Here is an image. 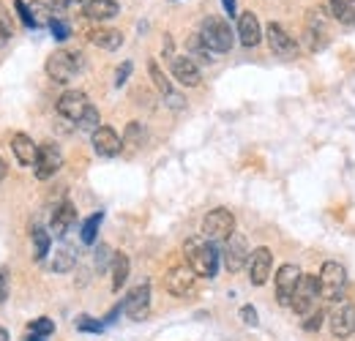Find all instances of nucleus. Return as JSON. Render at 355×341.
Instances as JSON below:
<instances>
[{
    "label": "nucleus",
    "instance_id": "f704fd0d",
    "mask_svg": "<svg viewBox=\"0 0 355 341\" xmlns=\"http://www.w3.org/2000/svg\"><path fill=\"white\" fill-rule=\"evenodd\" d=\"M123 142H129V145H134V148L142 142V128H139V123H137V121H132V123H129V128H126V139H123Z\"/></svg>",
    "mask_w": 355,
    "mask_h": 341
},
{
    "label": "nucleus",
    "instance_id": "f03ea898",
    "mask_svg": "<svg viewBox=\"0 0 355 341\" xmlns=\"http://www.w3.org/2000/svg\"><path fill=\"white\" fill-rule=\"evenodd\" d=\"M44 69H46V74H49L52 82L66 85V82H71V80L77 77V71L83 69V55H80V52L58 49V52H52V55L46 58Z\"/></svg>",
    "mask_w": 355,
    "mask_h": 341
},
{
    "label": "nucleus",
    "instance_id": "e433bc0d",
    "mask_svg": "<svg viewBox=\"0 0 355 341\" xmlns=\"http://www.w3.org/2000/svg\"><path fill=\"white\" fill-rule=\"evenodd\" d=\"M8 268H0V303L8 300Z\"/></svg>",
    "mask_w": 355,
    "mask_h": 341
},
{
    "label": "nucleus",
    "instance_id": "b1692460",
    "mask_svg": "<svg viewBox=\"0 0 355 341\" xmlns=\"http://www.w3.org/2000/svg\"><path fill=\"white\" fill-rule=\"evenodd\" d=\"M129 279V256L123 252H115L112 254V290L118 292Z\"/></svg>",
    "mask_w": 355,
    "mask_h": 341
},
{
    "label": "nucleus",
    "instance_id": "79ce46f5",
    "mask_svg": "<svg viewBox=\"0 0 355 341\" xmlns=\"http://www.w3.org/2000/svg\"><path fill=\"white\" fill-rule=\"evenodd\" d=\"M8 39H11V30H8V28H3V25H0V49H3V46H6V44H8Z\"/></svg>",
    "mask_w": 355,
    "mask_h": 341
},
{
    "label": "nucleus",
    "instance_id": "a878e982",
    "mask_svg": "<svg viewBox=\"0 0 355 341\" xmlns=\"http://www.w3.org/2000/svg\"><path fill=\"white\" fill-rule=\"evenodd\" d=\"M74 265H77V254H74L69 246H60V249L52 254V270H55V273H69Z\"/></svg>",
    "mask_w": 355,
    "mask_h": 341
},
{
    "label": "nucleus",
    "instance_id": "1a4fd4ad",
    "mask_svg": "<svg viewBox=\"0 0 355 341\" xmlns=\"http://www.w3.org/2000/svg\"><path fill=\"white\" fill-rule=\"evenodd\" d=\"M301 276L304 273L298 270V265H290V262L276 270V300L282 306H290L293 303V295H295V287H298Z\"/></svg>",
    "mask_w": 355,
    "mask_h": 341
},
{
    "label": "nucleus",
    "instance_id": "f257e3e1",
    "mask_svg": "<svg viewBox=\"0 0 355 341\" xmlns=\"http://www.w3.org/2000/svg\"><path fill=\"white\" fill-rule=\"evenodd\" d=\"M183 254H186L189 268H191L197 276H202V279H214V276H216V270H219V252H216V246H214L211 241H205L202 235H200V238H189V241L183 243Z\"/></svg>",
    "mask_w": 355,
    "mask_h": 341
},
{
    "label": "nucleus",
    "instance_id": "2f4dec72",
    "mask_svg": "<svg viewBox=\"0 0 355 341\" xmlns=\"http://www.w3.org/2000/svg\"><path fill=\"white\" fill-rule=\"evenodd\" d=\"M49 30H52L55 42H66V39L71 36V30H69V25H66L63 19H52V22H49Z\"/></svg>",
    "mask_w": 355,
    "mask_h": 341
},
{
    "label": "nucleus",
    "instance_id": "c85d7f7f",
    "mask_svg": "<svg viewBox=\"0 0 355 341\" xmlns=\"http://www.w3.org/2000/svg\"><path fill=\"white\" fill-rule=\"evenodd\" d=\"M101 218H104V213H93V216H88V218L83 221V229H80V241H83L85 246L96 243V232H98V227H101Z\"/></svg>",
    "mask_w": 355,
    "mask_h": 341
},
{
    "label": "nucleus",
    "instance_id": "bb28decb",
    "mask_svg": "<svg viewBox=\"0 0 355 341\" xmlns=\"http://www.w3.org/2000/svg\"><path fill=\"white\" fill-rule=\"evenodd\" d=\"M31 238H33V259H36V262H42V259L49 254L52 238H49V232H46L44 227H36V229L31 232Z\"/></svg>",
    "mask_w": 355,
    "mask_h": 341
},
{
    "label": "nucleus",
    "instance_id": "4468645a",
    "mask_svg": "<svg viewBox=\"0 0 355 341\" xmlns=\"http://www.w3.org/2000/svg\"><path fill=\"white\" fill-rule=\"evenodd\" d=\"M266 39L270 44V49L276 52V55H282V58H293V55H298V42L279 25V22H270L266 28Z\"/></svg>",
    "mask_w": 355,
    "mask_h": 341
},
{
    "label": "nucleus",
    "instance_id": "c756f323",
    "mask_svg": "<svg viewBox=\"0 0 355 341\" xmlns=\"http://www.w3.org/2000/svg\"><path fill=\"white\" fill-rule=\"evenodd\" d=\"M331 11L342 25H353L355 22V6L347 0H331Z\"/></svg>",
    "mask_w": 355,
    "mask_h": 341
},
{
    "label": "nucleus",
    "instance_id": "a211bd4d",
    "mask_svg": "<svg viewBox=\"0 0 355 341\" xmlns=\"http://www.w3.org/2000/svg\"><path fill=\"white\" fill-rule=\"evenodd\" d=\"M238 39H241L243 46H257V44H260L263 30H260V19H257V14L243 11V14L238 17Z\"/></svg>",
    "mask_w": 355,
    "mask_h": 341
},
{
    "label": "nucleus",
    "instance_id": "2eb2a0df",
    "mask_svg": "<svg viewBox=\"0 0 355 341\" xmlns=\"http://www.w3.org/2000/svg\"><path fill=\"white\" fill-rule=\"evenodd\" d=\"M170 69H173V77H175L180 85H186V87H197L200 85V80H202V74H200L197 63H194L189 55H173Z\"/></svg>",
    "mask_w": 355,
    "mask_h": 341
},
{
    "label": "nucleus",
    "instance_id": "4be33fe9",
    "mask_svg": "<svg viewBox=\"0 0 355 341\" xmlns=\"http://www.w3.org/2000/svg\"><path fill=\"white\" fill-rule=\"evenodd\" d=\"M88 42L101 46V49H107V52H115L123 44V33L121 30H112V28H93L88 33Z\"/></svg>",
    "mask_w": 355,
    "mask_h": 341
},
{
    "label": "nucleus",
    "instance_id": "8fccbe9b",
    "mask_svg": "<svg viewBox=\"0 0 355 341\" xmlns=\"http://www.w3.org/2000/svg\"><path fill=\"white\" fill-rule=\"evenodd\" d=\"M83 3H85V0H83Z\"/></svg>",
    "mask_w": 355,
    "mask_h": 341
},
{
    "label": "nucleus",
    "instance_id": "7ed1b4c3",
    "mask_svg": "<svg viewBox=\"0 0 355 341\" xmlns=\"http://www.w3.org/2000/svg\"><path fill=\"white\" fill-rule=\"evenodd\" d=\"M197 36L202 39V44L211 52H230L232 49V28L224 22L222 17H205Z\"/></svg>",
    "mask_w": 355,
    "mask_h": 341
},
{
    "label": "nucleus",
    "instance_id": "39448f33",
    "mask_svg": "<svg viewBox=\"0 0 355 341\" xmlns=\"http://www.w3.org/2000/svg\"><path fill=\"white\" fill-rule=\"evenodd\" d=\"M235 235V216L227 208H216L202 218V238L205 241H227Z\"/></svg>",
    "mask_w": 355,
    "mask_h": 341
},
{
    "label": "nucleus",
    "instance_id": "de8ad7c7",
    "mask_svg": "<svg viewBox=\"0 0 355 341\" xmlns=\"http://www.w3.org/2000/svg\"><path fill=\"white\" fill-rule=\"evenodd\" d=\"M0 341H8V331L6 328H0Z\"/></svg>",
    "mask_w": 355,
    "mask_h": 341
},
{
    "label": "nucleus",
    "instance_id": "f8f14e48",
    "mask_svg": "<svg viewBox=\"0 0 355 341\" xmlns=\"http://www.w3.org/2000/svg\"><path fill=\"white\" fill-rule=\"evenodd\" d=\"M90 142H93V150L98 153V156H104V159H112V156H118L121 150H123V139L118 137V131L110 126H98L93 131V137H90Z\"/></svg>",
    "mask_w": 355,
    "mask_h": 341
},
{
    "label": "nucleus",
    "instance_id": "6ab92c4d",
    "mask_svg": "<svg viewBox=\"0 0 355 341\" xmlns=\"http://www.w3.org/2000/svg\"><path fill=\"white\" fill-rule=\"evenodd\" d=\"M11 150H14V156H17V161L22 164V167H33L36 164V156H39V145L28 137V134H14L11 137Z\"/></svg>",
    "mask_w": 355,
    "mask_h": 341
},
{
    "label": "nucleus",
    "instance_id": "5701e85b",
    "mask_svg": "<svg viewBox=\"0 0 355 341\" xmlns=\"http://www.w3.org/2000/svg\"><path fill=\"white\" fill-rule=\"evenodd\" d=\"M148 71H150V80H153V85H156L159 90H162V96H164V98H170V107H175V110H180V107H183V98L173 93V85H170V80L164 77V71L159 69V63H156V60H150Z\"/></svg>",
    "mask_w": 355,
    "mask_h": 341
},
{
    "label": "nucleus",
    "instance_id": "6e6552de",
    "mask_svg": "<svg viewBox=\"0 0 355 341\" xmlns=\"http://www.w3.org/2000/svg\"><path fill=\"white\" fill-rule=\"evenodd\" d=\"M63 167V153L55 142H42L39 145V156H36V164H33V172L39 180H49L55 172Z\"/></svg>",
    "mask_w": 355,
    "mask_h": 341
},
{
    "label": "nucleus",
    "instance_id": "dca6fc26",
    "mask_svg": "<svg viewBox=\"0 0 355 341\" xmlns=\"http://www.w3.org/2000/svg\"><path fill=\"white\" fill-rule=\"evenodd\" d=\"M123 311L132 317V320H145L148 311H150V287L148 284H139L129 292V298L123 303Z\"/></svg>",
    "mask_w": 355,
    "mask_h": 341
},
{
    "label": "nucleus",
    "instance_id": "4c0bfd02",
    "mask_svg": "<svg viewBox=\"0 0 355 341\" xmlns=\"http://www.w3.org/2000/svg\"><path fill=\"white\" fill-rule=\"evenodd\" d=\"M241 320H243L249 328H254V325H257V311H254V306H243V308H241Z\"/></svg>",
    "mask_w": 355,
    "mask_h": 341
},
{
    "label": "nucleus",
    "instance_id": "412c9836",
    "mask_svg": "<svg viewBox=\"0 0 355 341\" xmlns=\"http://www.w3.org/2000/svg\"><path fill=\"white\" fill-rule=\"evenodd\" d=\"M74 221H77V208L71 205V202H60L55 211H52V235H58V238H63L71 227H74Z\"/></svg>",
    "mask_w": 355,
    "mask_h": 341
},
{
    "label": "nucleus",
    "instance_id": "9d476101",
    "mask_svg": "<svg viewBox=\"0 0 355 341\" xmlns=\"http://www.w3.org/2000/svg\"><path fill=\"white\" fill-rule=\"evenodd\" d=\"M227 246H224V265H227V270L230 273H238V270H243V265H249V246H246V238L243 235H232V238H227L224 241Z\"/></svg>",
    "mask_w": 355,
    "mask_h": 341
},
{
    "label": "nucleus",
    "instance_id": "473e14b6",
    "mask_svg": "<svg viewBox=\"0 0 355 341\" xmlns=\"http://www.w3.org/2000/svg\"><path fill=\"white\" fill-rule=\"evenodd\" d=\"M77 331H85V333H101V331H104V322H96L93 317H80V320H77Z\"/></svg>",
    "mask_w": 355,
    "mask_h": 341
},
{
    "label": "nucleus",
    "instance_id": "cd10ccee",
    "mask_svg": "<svg viewBox=\"0 0 355 341\" xmlns=\"http://www.w3.org/2000/svg\"><path fill=\"white\" fill-rule=\"evenodd\" d=\"M28 8H31V19H33V28H49V22L55 19V17H52V6H46V3H39V0H33Z\"/></svg>",
    "mask_w": 355,
    "mask_h": 341
},
{
    "label": "nucleus",
    "instance_id": "f3484780",
    "mask_svg": "<svg viewBox=\"0 0 355 341\" xmlns=\"http://www.w3.org/2000/svg\"><path fill=\"white\" fill-rule=\"evenodd\" d=\"M328 325H331V333L336 339H347L355 333V308L353 306H342L336 311H331L328 317Z\"/></svg>",
    "mask_w": 355,
    "mask_h": 341
},
{
    "label": "nucleus",
    "instance_id": "aec40b11",
    "mask_svg": "<svg viewBox=\"0 0 355 341\" xmlns=\"http://www.w3.org/2000/svg\"><path fill=\"white\" fill-rule=\"evenodd\" d=\"M83 14L88 19H93V22H107V19H112V17L121 14V6L115 0H85Z\"/></svg>",
    "mask_w": 355,
    "mask_h": 341
},
{
    "label": "nucleus",
    "instance_id": "a18cd8bd",
    "mask_svg": "<svg viewBox=\"0 0 355 341\" xmlns=\"http://www.w3.org/2000/svg\"><path fill=\"white\" fill-rule=\"evenodd\" d=\"M3 177H6V161L0 159V180H3Z\"/></svg>",
    "mask_w": 355,
    "mask_h": 341
},
{
    "label": "nucleus",
    "instance_id": "0eeeda50",
    "mask_svg": "<svg viewBox=\"0 0 355 341\" xmlns=\"http://www.w3.org/2000/svg\"><path fill=\"white\" fill-rule=\"evenodd\" d=\"M320 298V279L317 276H301L298 287H295V295H293V303L290 308L298 314V317H306L314 311V303Z\"/></svg>",
    "mask_w": 355,
    "mask_h": 341
},
{
    "label": "nucleus",
    "instance_id": "c03bdc74",
    "mask_svg": "<svg viewBox=\"0 0 355 341\" xmlns=\"http://www.w3.org/2000/svg\"><path fill=\"white\" fill-rule=\"evenodd\" d=\"M0 25H3V28H8V30H11V17H8V14H6V11H3V6H0Z\"/></svg>",
    "mask_w": 355,
    "mask_h": 341
},
{
    "label": "nucleus",
    "instance_id": "9b49d317",
    "mask_svg": "<svg viewBox=\"0 0 355 341\" xmlns=\"http://www.w3.org/2000/svg\"><path fill=\"white\" fill-rule=\"evenodd\" d=\"M194 279H197V273H194L189 265H178V268H170V273H167V279H164V287H167L170 295L186 298V295L194 290Z\"/></svg>",
    "mask_w": 355,
    "mask_h": 341
},
{
    "label": "nucleus",
    "instance_id": "20e7f679",
    "mask_svg": "<svg viewBox=\"0 0 355 341\" xmlns=\"http://www.w3.org/2000/svg\"><path fill=\"white\" fill-rule=\"evenodd\" d=\"M320 295L325 300H342L345 287H347V273L339 262H325L320 268Z\"/></svg>",
    "mask_w": 355,
    "mask_h": 341
},
{
    "label": "nucleus",
    "instance_id": "72a5a7b5",
    "mask_svg": "<svg viewBox=\"0 0 355 341\" xmlns=\"http://www.w3.org/2000/svg\"><path fill=\"white\" fill-rule=\"evenodd\" d=\"M14 8H17V14H19V19H22V25H25V28H33V19H31V8H28V3H25V0H14Z\"/></svg>",
    "mask_w": 355,
    "mask_h": 341
},
{
    "label": "nucleus",
    "instance_id": "37998d69",
    "mask_svg": "<svg viewBox=\"0 0 355 341\" xmlns=\"http://www.w3.org/2000/svg\"><path fill=\"white\" fill-rule=\"evenodd\" d=\"M69 3H71V0H49V6H52L55 11H63V8H69Z\"/></svg>",
    "mask_w": 355,
    "mask_h": 341
},
{
    "label": "nucleus",
    "instance_id": "7c9ffc66",
    "mask_svg": "<svg viewBox=\"0 0 355 341\" xmlns=\"http://www.w3.org/2000/svg\"><path fill=\"white\" fill-rule=\"evenodd\" d=\"M28 333L46 339V336H52V333H55V322H52V320H46V317H39V320H33V322H31Z\"/></svg>",
    "mask_w": 355,
    "mask_h": 341
},
{
    "label": "nucleus",
    "instance_id": "c9c22d12",
    "mask_svg": "<svg viewBox=\"0 0 355 341\" xmlns=\"http://www.w3.org/2000/svg\"><path fill=\"white\" fill-rule=\"evenodd\" d=\"M129 74H132V63L126 60V63H121V66H118V71H115V87H123V85H126Z\"/></svg>",
    "mask_w": 355,
    "mask_h": 341
},
{
    "label": "nucleus",
    "instance_id": "49530a36",
    "mask_svg": "<svg viewBox=\"0 0 355 341\" xmlns=\"http://www.w3.org/2000/svg\"><path fill=\"white\" fill-rule=\"evenodd\" d=\"M25 341H44V339H42V336H33V333H28V336H25Z\"/></svg>",
    "mask_w": 355,
    "mask_h": 341
},
{
    "label": "nucleus",
    "instance_id": "393cba45",
    "mask_svg": "<svg viewBox=\"0 0 355 341\" xmlns=\"http://www.w3.org/2000/svg\"><path fill=\"white\" fill-rule=\"evenodd\" d=\"M306 42H309L311 52H320V49H325V46H328V30L322 28V22L317 25V22H314V17L309 19V28H306Z\"/></svg>",
    "mask_w": 355,
    "mask_h": 341
},
{
    "label": "nucleus",
    "instance_id": "09e8293b",
    "mask_svg": "<svg viewBox=\"0 0 355 341\" xmlns=\"http://www.w3.org/2000/svg\"><path fill=\"white\" fill-rule=\"evenodd\" d=\"M347 3H355V0H347Z\"/></svg>",
    "mask_w": 355,
    "mask_h": 341
},
{
    "label": "nucleus",
    "instance_id": "58836bf2",
    "mask_svg": "<svg viewBox=\"0 0 355 341\" xmlns=\"http://www.w3.org/2000/svg\"><path fill=\"white\" fill-rule=\"evenodd\" d=\"M320 322H322V311H311V317L304 322V328H306V331H317Z\"/></svg>",
    "mask_w": 355,
    "mask_h": 341
},
{
    "label": "nucleus",
    "instance_id": "a19ab883",
    "mask_svg": "<svg viewBox=\"0 0 355 341\" xmlns=\"http://www.w3.org/2000/svg\"><path fill=\"white\" fill-rule=\"evenodd\" d=\"M222 6H224V11H227V17H235V0H222Z\"/></svg>",
    "mask_w": 355,
    "mask_h": 341
},
{
    "label": "nucleus",
    "instance_id": "423d86ee",
    "mask_svg": "<svg viewBox=\"0 0 355 341\" xmlns=\"http://www.w3.org/2000/svg\"><path fill=\"white\" fill-rule=\"evenodd\" d=\"M93 110V104L88 101V96L83 90H66L58 98V115H63L66 121H74L77 126L88 118V112Z\"/></svg>",
    "mask_w": 355,
    "mask_h": 341
},
{
    "label": "nucleus",
    "instance_id": "ddd939ff",
    "mask_svg": "<svg viewBox=\"0 0 355 341\" xmlns=\"http://www.w3.org/2000/svg\"><path fill=\"white\" fill-rule=\"evenodd\" d=\"M270 270H273V254H270V249H266V246L254 249L252 256H249V279H252V284L254 287H263L268 279H270Z\"/></svg>",
    "mask_w": 355,
    "mask_h": 341
},
{
    "label": "nucleus",
    "instance_id": "ea45409f",
    "mask_svg": "<svg viewBox=\"0 0 355 341\" xmlns=\"http://www.w3.org/2000/svg\"><path fill=\"white\" fill-rule=\"evenodd\" d=\"M107 259H110V249H107V246H101V249L96 252V265H98V268H104V265H107Z\"/></svg>",
    "mask_w": 355,
    "mask_h": 341
}]
</instances>
